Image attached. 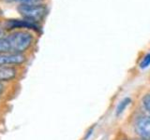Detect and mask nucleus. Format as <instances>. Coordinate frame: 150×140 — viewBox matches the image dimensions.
I'll list each match as a JSON object with an SVG mask.
<instances>
[{
  "label": "nucleus",
  "instance_id": "1",
  "mask_svg": "<svg viewBox=\"0 0 150 140\" xmlns=\"http://www.w3.org/2000/svg\"><path fill=\"white\" fill-rule=\"evenodd\" d=\"M34 37L27 31H15L0 37V53H25Z\"/></svg>",
  "mask_w": 150,
  "mask_h": 140
},
{
  "label": "nucleus",
  "instance_id": "2",
  "mask_svg": "<svg viewBox=\"0 0 150 140\" xmlns=\"http://www.w3.org/2000/svg\"><path fill=\"white\" fill-rule=\"evenodd\" d=\"M17 10L25 20L34 22L41 21L47 14L46 7L41 4H21Z\"/></svg>",
  "mask_w": 150,
  "mask_h": 140
},
{
  "label": "nucleus",
  "instance_id": "3",
  "mask_svg": "<svg viewBox=\"0 0 150 140\" xmlns=\"http://www.w3.org/2000/svg\"><path fill=\"white\" fill-rule=\"evenodd\" d=\"M26 61L25 53H0V66H19Z\"/></svg>",
  "mask_w": 150,
  "mask_h": 140
},
{
  "label": "nucleus",
  "instance_id": "4",
  "mask_svg": "<svg viewBox=\"0 0 150 140\" xmlns=\"http://www.w3.org/2000/svg\"><path fill=\"white\" fill-rule=\"evenodd\" d=\"M135 132L143 139H150V117L142 116L136 120Z\"/></svg>",
  "mask_w": 150,
  "mask_h": 140
},
{
  "label": "nucleus",
  "instance_id": "5",
  "mask_svg": "<svg viewBox=\"0 0 150 140\" xmlns=\"http://www.w3.org/2000/svg\"><path fill=\"white\" fill-rule=\"evenodd\" d=\"M19 70L17 66H0V82L13 83L17 80Z\"/></svg>",
  "mask_w": 150,
  "mask_h": 140
},
{
  "label": "nucleus",
  "instance_id": "6",
  "mask_svg": "<svg viewBox=\"0 0 150 140\" xmlns=\"http://www.w3.org/2000/svg\"><path fill=\"white\" fill-rule=\"evenodd\" d=\"M5 27L8 30H12L15 28H27V29H33L38 31L39 30V25L36 22L28 21L23 19V20H9L5 23Z\"/></svg>",
  "mask_w": 150,
  "mask_h": 140
},
{
  "label": "nucleus",
  "instance_id": "7",
  "mask_svg": "<svg viewBox=\"0 0 150 140\" xmlns=\"http://www.w3.org/2000/svg\"><path fill=\"white\" fill-rule=\"evenodd\" d=\"M15 84L11 83H3L0 82V99H4L8 101L11 99V95L16 94Z\"/></svg>",
  "mask_w": 150,
  "mask_h": 140
},
{
  "label": "nucleus",
  "instance_id": "8",
  "mask_svg": "<svg viewBox=\"0 0 150 140\" xmlns=\"http://www.w3.org/2000/svg\"><path fill=\"white\" fill-rule=\"evenodd\" d=\"M130 102H131V99H130V98H129V97H126V98H124V99L122 100V101H120V102H119V104H118V106H117V107H116L115 114H116L117 116H118V115H120L121 113H123L124 110L126 109V107L130 104Z\"/></svg>",
  "mask_w": 150,
  "mask_h": 140
},
{
  "label": "nucleus",
  "instance_id": "9",
  "mask_svg": "<svg viewBox=\"0 0 150 140\" xmlns=\"http://www.w3.org/2000/svg\"><path fill=\"white\" fill-rule=\"evenodd\" d=\"M150 65V53H147L146 55L143 58V60L140 63V67L142 69L147 68Z\"/></svg>",
  "mask_w": 150,
  "mask_h": 140
},
{
  "label": "nucleus",
  "instance_id": "10",
  "mask_svg": "<svg viewBox=\"0 0 150 140\" xmlns=\"http://www.w3.org/2000/svg\"><path fill=\"white\" fill-rule=\"evenodd\" d=\"M143 105L144 106V108L148 112H150V93L146 94L143 98Z\"/></svg>",
  "mask_w": 150,
  "mask_h": 140
},
{
  "label": "nucleus",
  "instance_id": "11",
  "mask_svg": "<svg viewBox=\"0 0 150 140\" xmlns=\"http://www.w3.org/2000/svg\"><path fill=\"white\" fill-rule=\"evenodd\" d=\"M11 1L19 2L21 4H39L41 0H11Z\"/></svg>",
  "mask_w": 150,
  "mask_h": 140
},
{
  "label": "nucleus",
  "instance_id": "12",
  "mask_svg": "<svg viewBox=\"0 0 150 140\" xmlns=\"http://www.w3.org/2000/svg\"><path fill=\"white\" fill-rule=\"evenodd\" d=\"M93 131H94V127L92 128H90L88 131H87V133L86 134V135H84V139H88L89 137H90V135H92V134H93Z\"/></svg>",
  "mask_w": 150,
  "mask_h": 140
},
{
  "label": "nucleus",
  "instance_id": "13",
  "mask_svg": "<svg viewBox=\"0 0 150 140\" xmlns=\"http://www.w3.org/2000/svg\"><path fill=\"white\" fill-rule=\"evenodd\" d=\"M4 36V29L2 27H0V37Z\"/></svg>",
  "mask_w": 150,
  "mask_h": 140
}]
</instances>
